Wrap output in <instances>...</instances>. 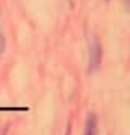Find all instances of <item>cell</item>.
Returning <instances> with one entry per match:
<instances>
[{
    "instance_id": "obj_1",
    "label": "cell",
    "mask_w": 130,
    "mask_h": 135,
    "mask_svg": "<svg viewBox=\"0 0 130 135\" xmlns=\"http://www.w3.org/2000/svg\"><path fill=\"white\" fill-rule=\"evenodd\" d=\"M102 59V49L98 41H94L89 48V71L93 72L100 66Z\"/></svg>"
},
{
    "instance_id": "obj_2",
    "label": "cell",
    "mask_w": 130,
    "mask_h": 135,
    "mask_svg": "<svg viewBox=\"0 0 130 135\" xmlns=\"http://www.w3.org/2000/svg\"><path fill=\"white\" fill-rule=\"evenodd\" d=\"M98 118L95 114H89L85 121L83 135H98Z\"/></svg>"
},
{
    "instance_id": "obj_3",
    "label": "cell",
    "mask_w": 130,
    "mask_h": 135,
    "mask_svg": "<svg viewBox=\"0 0 130 135\" xmlns=\"http://www.w3.org/2000/svg\"><path fill=\"white\" fill-rule=\"evenodd\" d=\"M5 50V39L0 33V54H2Z\"/></svg>"
}]
</instances>
